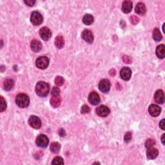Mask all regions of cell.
Listing matches in <instances>:
<instances>
[{"mask_svg":"<svg viewBox=\"0 0 165 165\" xmlns=\"http://www.w3.org/2000/svg\"><path fill=\"white\" fill-rule=\"evenodd\" d=\"M0 99H1V106H0V108H1V109H0V112H2L6 110L7 103H6V101H5V100L2 96H1V97H0Z\"/></svg>","mask_w":165,"mask_h":165,"instance_id":"obj_27","label":"cell"},{"mask_svg":"<svg viewBox=\"0 0 165 165\" xmlns=\"http://www.w3.org/2000/svg\"><path fill=\"white\" fill-rule=\"evenodd\" d=\"M161 109L157 105H151L148 108V112L153 117H157L161 113Z\"/></svg>","mask_w":165,"mask_h":165,"instance_id":"obj_11","label":"cell"},{"mask_svg":"<svg viewBox=\"0 0 165 165\" xmlns=\"http://www.w3.org/2000/svg\"><path fill=\"white\" fill-rule=\"evenodd\" d=\"M159 126H160V128L162 129V130H164V120L163 119V120H162L161 121H160V123H159Z\"/></svg>","mask_w":165,"mask_h":165,"instance_id":"obj_36","label":"cell"},{"mask_svg":"<svg viewBox=\"0 0 165 165\" xmlns=\"http://www.w3.org/2000/svg\"><path fill=\"white\" fill-rule=\"evenodd\" d=\"M123 59L126 63H131V59L128 56H123Z\"/></svg>","mask_w":165,"mask_h":165,"instance_id":"obj_35","label":"cell"},{"mask_svg":"<svg viewBox=\"0 0 165 165\" xmlns=\"http://www.w3.org/2000/svg\"><path fill=\"white\" fill-rule=\"evenodd\" d=\"M52 164L54 165H62L64 164L63 159L61 157L57 156L56 158H54L53 161L52 162Z\"/></svg>","mask_w":165,"mask_h":165,"instance_id":"obj_26","label":"cell"},{"mask_svg":"<svg viewBox=\"0 0 165 165\" xmlns=\"http://www.w3.org/2000/svg\"><path fill=\"white\" fill-rule=\"evenodd\" d=\"M155 144V141L153 139H148L145 143V147L147 148L152 147Z\"/></svg>","mask_w":165,"mask_h":165,"instance_id":"obj_29","label":"cell"},{"mask_svg":"<svg viewBox=\"0 0 165 165\" xmlns=\"http://www.w3.org/2000/svg\"><path fill=\"white\" fill-rule=\"evenodd\" d=\"M154 100L158 104H163L164 102V92L162 90H158L154 94Z\"/></svg>","mask_w":165,"mask_h":165,"instance_id":"obj_13","label":"cell"},{"mask_svg":"<svg viewBox=\"0 0 165 165\" xmlns=\"http://www.w3.org/2000/svg\"><path fill=\"white\" fill-rule=\"evenodd\" d=\"M164 45L163 44L159 45L156 48V55L159 58L163 59L164 58Z\"/></svg>","mask_w":165,"mask_h":165,"instance_id":"obj_20","label":"cell"},{"mask_svg":"<svg viewBox=\"0 0 165 165\" xmlns=\"http://www.w3.org/2000/svg\"><path fill=\"white\" fill-rule=\"evenodd\" d=\"M132 137V135L131 132H127V133L125 134V136L124 137V141L126 143H128L131 141Z\"/></svg>","mask_w":165,"mask_h":165,"instance_id":"obj_31","label":"cell"},{"mask_svg":"<svg viewBox=\"0 0 165 165\" xmlns=\"http://www.w3.org/2000/svg\"><path fill=\"white\" fill-rule=\"evenodd\" d=\"M39 35L42 39L45 40V41H47L52 36V32H51L50 30L48 28L43 27L40 29Z\"/></svg>","mask_w":165,"mask_h":165,"instance_id":"obj_9","label":"cell"},{"mask_svg":"<svg viewBox=\"0 0 165 165\" xmlns=\"http://www.w3.org/2000/svg\"><path fill=\"white\" fill-rule=\"evenodd\" d=\"M60 148H61V145L59 143L54 142L50 145V150L52 152L54 153H58L59 150H60Z\"/></svg>","mask_w":165,"mask_h":165,"instance_id":"obj_25","label":"cell"},{"mask_svg":"<svg viewBox=\"0 0 165 165\" xmlns=\"http://www.w3.org/2000/svg\"><path fill=\"white\" fill-rule=\"evenodd\" d=\"M61 102V99L59 96L53 97L52 98L50 99V104L54 108L58 107L59 105H60Z\"/></svg>","mask_w":165,"mask_h":165,"instance_id":"obj_24","label":"cell"},{"mask_svg":"<svg viewBox=\"0 0 165 165\" xmlns=\"http://www.w3.org/2000/svg\"><path fill=\"white\" fill-rule=\"evenodd\" d=\"M111 87V84L109 80L104 79L101 80L99 83V88L102 92L107 93L109 92Z\"/></svg>","mask_w":165,"mask_h":165,"instance_id":"obj_7","label":"cell"},{"mask_svg":"<svg viewBox=\"0 0 165 165\" xmlns=\"http://www.w3.org/2000/svg\"><path fill=\"white\" fill-rule=\"evenodd\" d=\"M31 48L35 52H39L42 48L41 43L37 40H32L31 43Z\"/></svg>","mask_w":165,"mask_h":165,"instance_id":"obj_15","label":"cell"},{"mask_svg":"<svg viewBox=\"0 0 165 165\" xmlns=\"http://www.w3.org/2000/svg\"><path fill=\"white\" fill-rule=\"evenodd\" d=\"M49 140L45 135L41 134L37 137L36 139V143L37 146L41 148H46L48 145Z\"/></svg>","mask_w":165,"mask_h":165,"instance_id":"obj_5","label":"cell"},{"mask_svg":"<svg viewBox=\"0 0 165 165\" xmlns=\"http://www.w3.org/2000/svg\"><path fill=\"white\" fill-rule=\"evenodd\" d=\"M159 154V151L158 149L154 148H148L147 151V158L149 159H155L157 157H158Z\"/></svg>","mask_w":165,"mask_h":165,"instance_id":"obj_16","label":"cell"},{"mask_svg":"<svg viewBox=\"0 0 165 165\" xmlns=\"http://www.w3.org/2000/svg\"><path fill=\"white\" fill-rule=\"evenodd\" d=\"M90 112V108L87 106V105H85L81 107V113L85 114V113H88Z\"/></svg>","mask_w":165,"mask_h":165,"instance_id":"obj_32","label":"cell"},{"mask_svg":"<svg viewBox=\"0 0 165 165\" xmlns=\"http://www.w3.org/2000/svg\"><path fill=\"white\" fill-rule=\"evenodd\" d=\"M43 18L39 12L34 11L32 13L31 16V21L34 25H39L43 23Z\"/></svg>","mask_w":165,"mask_h":165,"instance_id":"obj_4","label":"cell"},{"mask_svg":"<svg viewBox=\"0 0 165 165\" xmlns=\"http://www.w3.org/2000/svg\"><path fill=\"white\" fill-rule=\"evenodd\" d=\"M132 7H133V5H132V2L130 1H124L122 5V10L124 13H129L131 12L132 10Z\"/></svg>","mask_w":165,"mask_h":165,"instance_id":"obj_17","label":"cell"},{"mask_svg":"<svg viewBox=\"0 0 165 165\" xmlns=\"http://www.w3.org/2000/svg\"><path fill=\"white\" fill-rule=\"evenodd\" d=\"M94 17L91 14H85L83 18V22L86 25H90L94 22Z\"/></svg>","mask_w":165,"mask_h":165,"instance_id":"obj_23","label":"cell"},{"mask_svg":"<svg viewBox=\"0 0 165 165\" xmlns=\"http://www.w3.org/2000/svg\"><path fill=\"white\" fill-rule=\"evenodd\" d=\"M29 125L34 129H39L41 126V121L40 119L36 115H32L29 120Z\"/></svg>","mask_w":165,"mask_h":165,"instance_id":"obj_6","label":"cell"},{"mask_svg":"<svg viewBox=\"0 0 165 165\" xmlns=\"http://www.w3.org/2000/svg\"><path fill=\"white\" fill-rule=\"evenodd\" d=\"M59 136H62V137H63V136H65V132L64 129L61 128L60 130H59Z\"/></svg>","mask_w":165,"mask_h":165,"instance_id":"obj_37","label":"cell"},{"mask_svg":"<svg viewBox=\"0 0 165 165\" xmlns=\"http://www.w3.org/2000/svg\"><path fill=\"white\" fill-rule=\"evenodd\" d=\"M164 136H165V134H164L163 136H162V137H161V141H162V143H163V145H164Z\"/></svg>","mask_w":165,"mask_h":165,"instance_id":"obj_38","label":"cell"},{"mask_svg":"<svg viewBox=\"0 0 165 165\" xmlns=\"http://www.w3.org/2000/svg\"><path fill=\"white\" fill-rule=\"evenodd\" d=\"M81 36L82 38L87 43H92L94 41V35L90 30L85 29V31H83Z\"/></svg>","mask_w":165,"mask_h":165,"instance_id":"obj_10","label":"cell"},{"mask_svg":"<svg viewBox=\"0 0 165 165\" xmlns=\"http://www.w3.org/2000/svg\"><path fill=\"white\" fill-rule=\"evenodd\" d=\"M88 101L90 104L93 105H98L100 102V97L99 94L95 92H91L88 96Z\"/></svg>","mask_w":165,"mask_h":165,"instance_id":"obj_14","label":"cell"},{"mask_svg":"<svg viewBox=\"0 0 165 165\" xmlns=\"http://www.w3.org/2000/svg\"><path fill=\"white\" fill-rule=\"evenodd\" d=\"M152 36H153V39L157 42L160 41L161 40L163 39V36H162V34L161 33L160 31L157 28L154 29Z\"/></svg>","mask_w":165,"mask_h":165,"instance_id":"obj_22","label":"cell"},{"mask_svg":"<svg viewBox=\"0 0 165 165\" xmlns=\"http://www.w3.org/2000/svg\"><path fill=\"white\" fill-rule=\"evenodd\" d=\"M36 65L37 68L45 69L47 68L49 65V59L46 56H41L36 59Z\"/></svg>","mask_w":165,"mask_h":165,"instance_id":"obj_3","label":"cell"},{"mask_svg":"<svg viewBox=\"0 0 165 165\" xmlns=\"http://www.w3.org/2000/svg\"><path fill=\"white\" fill-rule=\"evenodd\" d=\"M24 2H25V3L26 5H27L29 7H32L35 4V3H36V1H32V0H28V1H25Z\"/></svg>","mask_w":165,"mask_h":165,"instance_id":"obj_34","label":"cell"},{"mask_svg":"<svg viewBox=\"0 0 165 165\" xmlns=\"http://www.w3.org/2000/svg\"><path fill=\"white\" fill-rule=\"evenodd\" d=\"M14 86V80L11 79H7L4 81L3 83V87L5 90L9 91L12 89Z\"/></svg>","mask_w":165,"mask_h":165,"instance_id":"obj_19","label":"cell"},{"mask_svg":"<svg viewBox=\"0 0 165 165\" xmlns=\"http://www.w3.org/2000/svg\"><path fill=\"white\" fill-rule=\"evenodd\" d=\"M50 90V86L44 81H40L36 86V92L39 96L46 97Z\"/></svg>","mask_w":165,"mask_h":165,"instance_id":"obj_1","label":"cell"},{"mask_svg":"<svg viewBox=\"0 0 165 165\" xmlns=\"http://www.w3.org/2000/svg\"><path fill=\"white\" fill-rule=\"evenodd\" d=\"M16 103L20 108L27 107L30 103L29 97L25 94H20L16 97Z\"/></svg>","mask_w":165,"mask_h":165,"instance_id":"obj_2","label":"cell"},{"mask_svg":"<svg viewBox=\"0 0 165 165\" xmlns=\"http://www.w3.org/2000/svg\"><path fill=\"white\" fill-rule=\"evenodd\" d=\"M65 82V79L63 77L58 76L55 79V84L57 86H61L63 85Z\"/></svg>","mask_w":165,"mask_h":165,"instance_id":"obj_28","label":"cell"},{"mask_svg":"<svg viewBox=\"0 0 165 165\" xmlns=\"http://www.w3.org/2000/svg\"><path fill=\"white\" fill-rule=\"evenodd\" d=\"M146 10H147V9H146L145 4H143V3H139L137 4L136 7V12L137 14L141 16L144 15L146 13Z\"/></svg>","mask_w":165,"mask_h":165,"instance_id":"obj_18","label":"cell"},{"mask_svg":"<svg viewBox=\"0 0 165 165\" xmlns=\"http://www.w3.org/2000/svg\"><path fill=\"white\" fill-rule=\"evenodd\" d=\"M55 45L57 48H62L65 45V39L62 36H58L55 39Z\"/></svg>","mask_w":165,"mask_h":165,"instance_id":"obj_21","label":"cell"},{"mask_svg":"<svg viewBox=\"0 0 165 165\" xmlns=\"http://www.w3.org/2000/svg\"><path fill=\"white\" fill-rule=\"evenodd\" d=\"M121 77L124 81H128L132 75V70L128 67H124L120 71Z\"/></svg>","mask_w":165,"mask_h":165,"instance_id":"obj_12","label":"cell"},{"mask_svg":"<svg viewBox=\"0 0 165 165\" xmlns=\"http://www.w3.org/2000/svg\"><path fill=\"white\" fill-rule=\"evenodd\" d=\"M130 20H131V22L134 24V25H136L138 22H139V19H138L136 16H132L131 18H130Z\"/></svg>","mask_w":165,"mask_h":165,"instance_id":"obj_33","label":"cell"},{"mask_svg":"<svg viewBox=\"0 0 165 165\" xmlns=\"http://www.w3.org/2000/svg\"><path fill=\"white\" fill-rule=\"evenodd\" d=\"M110 112V110L109 107L105 105H101L96 109V113L97 114L101 116V117H106L109 115Z\"/></svg>","mask_w":165,"mask_h":165,"instance_id":"obj_8","label":"cell"},{"mask_svg":"<svg viewBox=\"0 0 165 165\" xmlns=\"http://www.w3.org/2000/svg\"><path fill=\"white\" fill-rule=\"evenodd\" d=\"M59 94H60V90L59 88L58 87H54L52 90V92H51V94L53 97H56V96H59Z\"/></svg>","mask_w":165,"mask_h":165,"instance_id":"obj_30","label":"cell"}]
</instances>
